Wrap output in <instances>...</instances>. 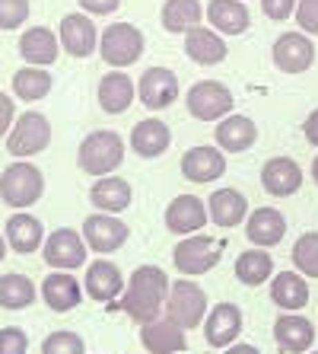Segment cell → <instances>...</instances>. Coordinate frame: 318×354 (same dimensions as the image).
I'll list each match as a JSON object with an SVG mask.
<instances>
[{"label": "cell", "mask_w": 318, "mask_h": 354, "mask_svg": "<svg viewBox=\"0 0 318 354\" xmlns=\"http://www.w3.org/2000/svg\"><path fill=\"white\" fill-rule=\"evenodd\" d=\"M169 288H172V281L159 265H140V268H134L121 294L124 316H131L140 326L156 319V316H163Z\"/></svg>", "instance_id": "cell-1"}, {"label": "cell", "mask_w": 318, "mask_h": 354, "mask_svg": "<svg viewBox=\"0 0 318 354\" xmlns=\"http://www.w3.org/2000/svg\"><path fill=\"white\" fill-rule=\"evenodd\" d=\"M77 163L86 176H112L124 163V140L118 131H92L77 150Z\"/></svg>", "instance_id": "cell-2"}, {"label": "cell", "mask_w": 318, "mask_h": 354, "mask_svg": "<svg viewBox=\"0 0 318 354\" xmlns=\"http://www.w3.org/2000/svg\"><path fill=\"white\" fill-rule=\"evenodd\" d=\"M45 195V176L35 163H10L0 173V201L7 207L26 211Z\"/></svg>", "instance_id": "cell-3"}, {"label": "cell", "mask_w": 318, "mask_h": 354, "mask_svg": "<svg viewBox=\"0 0 318 354\" xmlns=\"http://www.w3.org/2000/svg\"><path fill=\"white\" fill-rule=\"evenodd\" d=\"M99 55L108 67L124 71L143 55V32L134 23H112L99 32Z\"/></svg>", "instance_id": "cell-4"}, {"label": "cell", "mask_w": 318, "mask_h": 354, "mask_svg": "<svg viewBox=\"0 0 318 354\" xmlns=\"http://www.w3.org/2000/svg\"><path fill=\"white\" fill-rule=\"evenodd\" d=\"M223 256V243L204 233H191V236L179 239V246L172 249V262L185 278H197V274H207L210 268L220 265Z\"/></svg>", "instance_id": "cell-5"}, {"label": "cell", "mask_w": 318, "mask_h": 354, "mask_svg": "<svg viewBox=\"0 0 318 354\" xmlns=\"http://www.w3.org/2000/svg\"><path fill=\"white\" fill-rule=\"evenodd\" d=\"M166 316H172L185 332L204 326V316H207L204 288H201L197 281H188L185 274H181L169 288V297H166Z\"/></svg>", "instance_id": "cell-6"}, {"label": "cell", "mask_w": 318, "mask_h": 354, "mask_svg": "<svg viewBox=\"0 0 318 354\" xmlns=\"http://www.w3.org/2000/svg\"><path fill=\"white\" fill-rule=\"evenodd\" d=\"M188 102V112L197 118V122H220L232 112L236 99L229 93L226 83L220 80H197L185 96Z\"/></svg>", "instance_id": "cell-7"}, {"label": "cell", "mask_w": 318, "mask_h": 354, "mask_svg": "<svg viewBox=\"0 0 318 354\" xmlns=\"http://www.w3.org/2000/svg\"><path fill=\"white\" fill-rule=\"evenodd\" d=\"M86 239L83 233L70 230V227H57L51 230V236H45V246H41V256H45V265H51L54 272H74V268H83L86 265Z\"/></svg>", "instance_id": "cell-8"}, {"label": "cell", "mask_w": 318, "mask_h": 354, "mask_svg": "<svg viewBox=\"0 0 318 354\" xmlns=\"http://www.w3.org/2000/svg\"><path fill=\"white\" fill-rule=\"evenodd\" d=\"M48 144H51V122L41 115V112H26V115H19L7 134L10 157H19V160L35 157V153H41Z\"/></svg>", "instance_id": "cell-9"}, {"label": "cell", "mask_w": 318, "mask_h": 354, "mask_svg": "<svg viewBox=\"0 0 318 354\" xmlns=\"http://www.w3.org/2000/svg\"><path fill=\"white\" fill-rule=\"evenodd\" d=\"M128 236H131V227L115 214H90L83 221V239L99 256L118 252L128 243Z\"/></svg>", "instance_id": "cell-10"}, {"label": "cell", "mask_w": 318, "mask_h": 354, "mask_svg": "<svg viewBox=\"0 0 318 354\" xmlns=\"http://www.w3.org/2000/svg\"><path fill=\"white\" fill-rule=\"evenodd\" d=\"M270 58H274L280 74H306L315 64V45L306 32H284L274 41Z\"/></svg>", "instance_id": "cell-11"}, {"label": "cell", "mask_w": 318, "mask_h": 354, "mask_svg": "<svg viewBox=\"0 0 318 354\" xmlns=\"http://www.w3.org/2000/svg\"><path fill=\"white\" fill-rule=\"evenodd\" d=\"M179 77L169 67H147L137 80V96L140 102L150 109V112H159V109H169L175 99H179Z\"/></svg>", "instance_id": "cell-12"}, {"label": "cell", "mask_w": 318, "mask_h": 354, "mask_svg": "<svg viewBox=\"0 0 318 354\" xmlns=\"http://www.w3.org/2000/svg\"><path fill=\"white\" fill-rule=\"evenodd\" d=\"M57 39H61V48H64L70 58H90L92 51L99 48V29L86 13H67V17L61 19Z\"/></svg>", "instance_id": "cell-13"}, {"label": "cell", "mask_w": 318, "mask_h": 354, "mask_svg": "<svg viewBox=\"0 0 318 354\" xmlns=\"http://www.w3.org/2000/svg\"><path fill=\"white\" fill-rule=\"evenodd\" d=\"M140 345L150 354H185L188 338L172 316H156L140 326Z\"/></svg>", "instance_id": "cell-14"}, {"label": "cell", "mask_w": 318, "mask_h": 354, "mask_svg": "<svg viewBox=\"0 0 318 354\" xmlns=\"http://www.w3.org/2000/svg\"><path fill=\"white\" fill-rule=\"evenodd\" d=\"M124 274L118 265L106 262V259H96V262L86 265V278H83V290H86V297L90 300H96V304H112V300H118V297L124 294Z\"/></svg>", "instance_id": "cell-15"}, {"label": "cell", "mask_w": 318, "mask_h": 354, "mask_svg": "<svg viewBox=\"0 0 318 354\" xmlns=\"http://www.w3.org/2000/svg\"><path fill=\"white\" fill-rule=\"evenodd\" d=\"M207 221H210L207 201L197 195H179V198H172L169 207H166V227H169V233H175V236H191V233H197Z\"/></svg>", "instance_id": "cell-16"}, {"label": "cell", "mask_w": 318, "mask_h": 354, "mask_svg": "<svg viewBox=\"0 0 318 354\" xmlns=\"http://www.w3.org/2000/svg\"><path fill=\"white\" fill-rule=\"evenodd\" d=\"M226 173V157H223L220 147H207V144H197V147L185 150L181 157V176L195 185H207V182H217Z\"/></svg>", "instance_id": "cell-17"}, {"label": "cell", "mask_w": 318, "mask_h": 354, "mask_svg": "<svg viewBox=\"0 0 318 354\" xmlns=\"http://www.w3.org/2000/svg\"><path fill=\"white\" fill-rule=\"evenodd\" d=\"M242 335V310L236 304H217L204 316V342L210 348H229Z\"/></svg>", "instance_id": "cell-18"}, {"label": "cell", "mask_w": 318, "mask_h": 354, "mask_svg": "<svg viewBox=\"0 0 318 354\" xmlns=\"http://www.w3.org/2000/svg\"><path fill=\"white\" fill-rule=\"evenodd\" d=\"M185 55L201 67H213L226 61L229 48H226V39L213 26H197V29L185 32Z\"/></svg>", "instance_id": "cell-19"}, {"label": "cell", "mask_w": 318, "mask_h": 354, "mask_svg": "<svg viewBox=\"0 0 318 354\" xmlns=\"http://www.w3.org/2000/svg\"><path fill=\"white\" fill-rule=\"evenodd\" d=\"M245 236L252 246L270 249L277 246L280 239L286 236V217L280 214L277 207H255L245 217Z\"/></svg>", "instance_id": "cell-20"}, {"label": "cell", "mask_w": 318, "mask_h": 354, "mask_svg": "<svg viewBox=\"0 0 318 354\" xmlns=\"http://www.w3.org/2000/svg\"><path fill=\"white\" fill-rule=\"evenodd\" d=\"M90 201L102 214H121V211L131 207L134 189H131V182L121 179V176H99L90 189Z\"/></svg>", "instance_id": "cell-21"}, {"label": "cell", "mask_w": 318, "mask_h": 354, "mask_svg": "<svg viewBox=\"0 0 318 354\" xmlns=\"http://www.w3.org/2000/svg\"><path fill=\"white\" fill-rule=\"evenodd\" d=\"M39 294H41V300L48 304V310H54V313H70L83 300V284L70 272H51L48 278L41 281Z\"/></svg>", "instance_id": "cell-22"}, {"label": "cell", "mask_w": 318, "mask_h": 354, "mask_svg": "<svg viewBox=\"0 0 318 354\" xmlns=\"http://www.w3.org/2000/svg\"><path fill=\"white\" fill-rule=\"evenodd\" d=\"M274 342L284 354H306L315 342V326L306 316L296 313H284L274 322Z\"/></svg>", "instance_id": "cell-23"}, {"label": "cell", "mask_w": 318, "mask_h": 354, "mask_svg": "<svg viewBox=\"0 0 318 354\" xmlns=\"http://www.w3.org/2000/svg\"><path fill=\"white\" fill-rule=\"evenodd\" d=\"M261 185L268 195L274 198H290L299 192L302 185V169L296 160L290 157H270L268 163L261 166Z\"/></svg>", "instance_id": "cell-24"}, {"label": "cell", "mask_w": 318, "mask_h": 354, "mask_svg": "<svg viewBox=\"0 0 318 354\" xmlns=\"http://www.w3.org/2000/svg\"><path fill=\"white\" fill-rule=\"evenodd\" d=\"M217 147L223 153H245L248 147H255V140H258V124L252 122L248 115H236V112H229L226 118L217 122Z\"/></svg>", "instance_id": "cell-25"}, {"label": "cell", "mask_w": 318, "mask_h": 354, "mask_svg": "<svg viewBox=\"0 0 318 354\" xmlns=\"http://www.w3.org/2000/svg\"><path fill=\"white\" fill-rule=\"evenodd\" d=\"M172 144V131L163 118H143V122L134 124L131 131V150L143 160H156L163 157Z\"/></svg>", "instance_id": "cell-26"}, {"label": "cell", "mask_w": 318, "mask_h": 354, "mask_svg": "<svg viewBox=\"0 0 318 354\" xmlns=\"http://www.w3.org/2000/svg\"><path fill=\"white\" fill-rule=\"evenodd\" d=\"M207 214H210V221L217 227L232 230V227L245 223V217H248V198L239 189H217L210 195V201H207Z\"/></svg>", "instance_id": "cell-27"}, {"label": "cell", "mask_w": 318, "mask_h": 354, "mask_svg": "<svg viewBox=\"0 0 318 354\" xmlns=\"http://www.w3.org/2000/svg\"><path fill=\"white\" fill-rule=\"evenodd\" d=\"M57 48H61V39L57 32H51L48 26H32L19 35V55L23 61L35 67H48L57 61Z\"/></svg>", "instance_id": "cell-28"}, {"label": "cell", "mask_w": 318, "mask_h": 354, "mask_svg": "<svg viewBox=\"0 0 318 354\" xmlns=\"http://www.w3.org/2000/svg\"><path fill=\"white\" fill-rule=\"evenodd\" d=\"M3 236H7V246L13 252H19V256H32V252H39L45 246V227L32 214H13L7 221Z\"/></svg>", "instance_id": "cell-29"}, {"label": "cell", "mask_w": 318, "mask_h": 354, "mask_svg": "<svg viewBox=\"0 0 318 354\" xmlns=\"http://www.w3.org/2000/svg\"><path fill=\"white\" fill-rule=\"evenodd\" d=\"M270 300L284 313H296L309 304V281L302 272H280L270 278Z\"/></svg>", "instance_id": "cell-30"}, {"label": "cell", "mask_w": 318, "mask_h": 354, "mask_svg": "<svg viewBox=\"0 0 318 354\" xmlns=\"http://www.w3.org/2000/svg\"><path fill=\"white\" fill-rule=\"evenodd\" d=\"M99 106L106 115H121L134 102V80L124 71H112L99 80Z\"/></svg>", "instance_id": "cell-31"}, {"label": "cell", "mask_w": 318, "mask_h": 354, "mask_svg": "<svg viewBox=\"0 0 318 354\" xmlns=\"http://www.w3.org/2000/svg\"><path fill=\"white\" fill-rule=\"evenodd\" d=\"M207 19L220 35H242L252 26L248 7L242 0H210L207 3Z\"/></svg>", "instance_id": "cell-32"}, {"label": "cell", "mask_w": 318, "mask_h": 354, "mask_svg": "<svg viewBox=\"0 0 318 354\" xmlns=\"http://www.w3.org/2000/svg\"><path fill=\"white\" fill-rule=\"evenodd\" d=\"M207 7L201 0H166L163 3V29L175 35H185L204 23Z\"/></svg>", "instance_id": "cell-33"}, {"label": "cell", "mask_w": 318, "mask_h": 354, "mask_svg": "<svg viewBox=\"0 0 318 354\" xmlns=\"http://www.w3.org/2000/svg\"><path fill=\"white\" fill-rule=\"evenodd\" d=\"M270 278H274V259H270L268 249L252 246L236 256V281H242L248 288H258Z\"/></svg>", "instance_id": "cell-34"}, {"label": "cell", "mask_w": 318, "mask_h": 354, "mask_svg": "<svg viewBox=\"0 0 318 354\" xmlns=\"http://www.w3.org/2000/svg\"><path fill=\"white\" fill-rule=\"evenodd\" d=\"M51 86H54V80H51V74L45 67L29 64L13 74V93H17L23 102H39V99H45L51 93Z\"/></svg>", "instance_id": "cell-35"}, {"label": "cell", "mask_w": 318, "mask_h": 354, "mask_svg": "<svg viewBox=\"0 0 318 354\" xmlns=\"http://www.w3.org/2000/svg\"><path fill=\"white\" fill-rule=\"evenodd\" d=\"M35 297H39V290L26 274L10 272L0 278V306L3 310H26L35 304Z\"/></svg>", "instance_id": "cell-36"}, {"label": "cell", "mask_w": 318, "mask_h": 354, "mask_svg": "<svg viewBox=\"0 0 318 354\" xmlns=\"http://www.w3.org/2000/svg\"><path fill=\"white\" fill-rule=\"evenodd\" d=\"M293 265L306 278H318V233H302L293 246Z\"/></svg>", "instance_id": "cell-37"}, {"label": "cell", "mask_w": 318, "mask_h": 354, "mask_svg": "<svg viewBox=\"0 0 318 354\" xmlns=\"http://www.w3.org/2000/svg\"><path fill=\"white\" fill-rule=\"evenodd\" d=\"M41 354H86V342H83L77 332H51L45 342H41Z\"/></svg>", "instance_id": "cell-38"}, {"label": "cell", "mask_w": 318, "mask_h": 354, "mask_svg": "<svg viewBox=\"0 0 318 354\" xmlns=\"http://www.w3.org/2000/svg\"><path fill=\"white\" fill-rule=\"evenodd\" d=\"M29 19V0H0V29H19Z\"/></svg>", "instance_id": "cell-39"}, {"label": "cell", "mask_w": 318, "mask_h": 354, "mask_svg": "<svg viewBox=\"0 0 318 354\" xmlns=\"http://www.w3.org/2000/svg\"><path fill=\"white\" fill-rule=\"evenodd\" d=\"M29 351V335L19 326L0 329V354H26Z\"/></svg>", "instance_id": "cell-40"}, {"label": "cell", "mask_w": 318, "mask_h": 354, "mask_svg": "<svg viewBox=\"0 0 318 354\" xmlns=\"http://www.w3.org/2000/svg\"><path fill=\"white\" fill-rule=\"evenodd\" d=\"M293 17L306 35H318V0H299Z\"/></svg>", "instance_id": "cell-41"}, {"label": "cell", "mask_w": 318, "mask_h": 354, "mask_svg": "<svg viewBox=\"0 0 318 354\" xmlns=\"http://www.w3.org/2000/svg\"><path fill=\"white\" fill-rule=\"evenodd\" d=\"M296 3H299V0H261V10H264V17H268V19L280 23V19L293 17Z\"/></svg>", "instance_id": "cell-42"}, {"label": "cell", "mask_w": 318, "mask_h": 354, "mask_svg": "<svg viewBox=\"0 0 318 354\" xmlns=\"http://www.w3.org/2000/svg\"><path fill=\"white\" fill-rule=\"evenodd\" d=\"M13 122H17V106H13V99L7 93H0V138H7Z\"/></svg>", "instance_id": "cell-43"}, {"label": "cell", "mask_w": 318, "mask_h": 354, "mask_svg": "<svg viewBox=\"0 0 318 354\" xmlns=\"http://www.w3.org/2000/svg\"><path fill=\"white\" fill-rule=\"evenodd\" d=\"M77 3L90 17H108V13H115V10L121 7V0H77Z\"/></svg>", "instance_id": "cell-44"}, {"label": "cell", "mask_w": 318, "mask_h": 354, "mask_svg": "<svg viewBox=\"0 0 318 354\" xmlns=\"http://www.w3.org/2000/svg\"><path fill=\"white\" fill-rule=\"evenodd\" d=\"M302 134H306V140H309L312 147H318V109L302 122Z\"/></svg>", "instance_id": "cell-45"}, {"label": "cell", "mask_w": 318, "mask_h": 354, "mask_svg": "<svg viewBox=\"0 0 318 354\" xmlns=\"http://www.w3.org/2000/svg\"><path fill=\"white\" fill-rule=\"evenodd\" d=\"M223 354H261L255 345H248V342H232L229 348H223Z\"/></svg>", "instance_id": "cell-46"}, {"label": "cell", "mask_w": 318, "mask_h": 354, "mask_svg": "<svg viewBox=\"0 0 318 354\" xmlns=\"http://www.w3.org/2000/svg\"><path fill=\"white\" fill-rule=\"evenodd\" d=\"M3 256H7V236L0 233V262H3Z\"/></svg>", "instance_id": "cell-47"}, {"label": "cell", "mask_w": 318, "mask_h": 354, "mask_svg": "<svg viewBox=\"0 0 318 354\" xmlns=\"http://www.w3.org/2000/svg\"><path fill=\"white\" fill-rule=\"evenodd\" d=\"M312 182H315V185H318V157L312 160Z\"/></svg>", "instance_id": "cell-48"}, {"label": "cell", "mask_w": 318, "mask_h": 354, "mask_svg": "<svg viewBox=\"0 0 318 354\" xmlns=\"http://www.w3.org/2000/svg\"><path fill=\"white\" fill-rule=\"evenodd\" d=\"M306 354H318V351H306Z\"/></svg>", "instance_id": "cell-49"}]
</instances>
